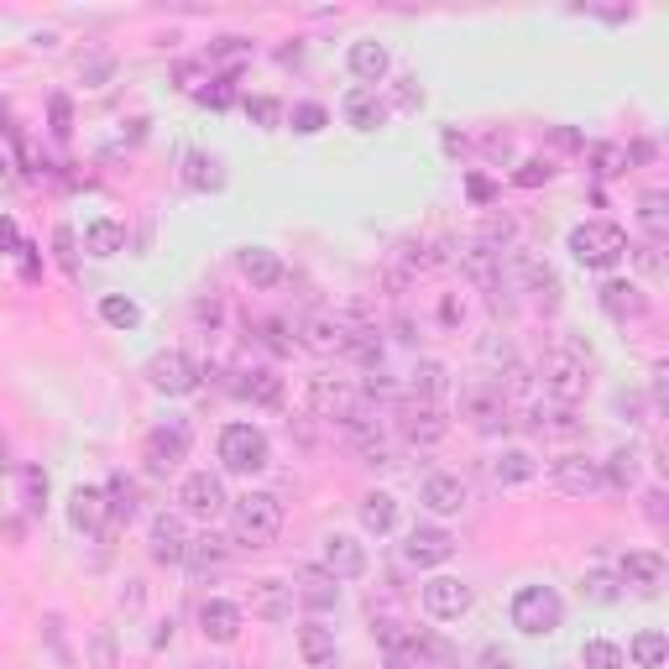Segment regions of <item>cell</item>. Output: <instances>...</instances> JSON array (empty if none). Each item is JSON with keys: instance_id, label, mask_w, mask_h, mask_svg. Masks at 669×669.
<instances>
[{"instance_id": "57", "label": "cell", "mask_w": 669, "mask_h": 669, "mask_svg": "<svg viewBox=\"0 0 669 669\" xmlns=\"http://www.w3.org/2000/svg\"><path fill=\"white\" fill-rule=\"evenodd\" d=\"M0 471H5V439H0Z\"/></svg>"}, {"instance_id": "42", "label": "cell", "mask_w": 669, "mask_h": 669, "mask_svg": "<svg viewBox=\"0 0 669 669\" xmlns=\"http://www.w3.org/2000/svg\"><path fill=\"white\" fill-rule=\"evenodd\" d=\"M283 120L298 131V137H314V131H325V120H330V110L319 105V99H298L293 110H283Z\"/></svg>"}, {"instance_id": "34", "label": "cell", "mask_w": 669, "mask_h": 669, "mask_svg": "<svg viewBox=\"0 0 669 669\" xmlns=\"http://www.w3.org/2000/svg\"><path fill=\"white\" fill-rule=\"evenodd\" d=\"M392 524H398V497L392 492H366L361 497V528L383 539V533H392Z\"/></svg>"}, {"instance_id": "45", "label": "cell", "mask_w": 669, "mask_h": 669, "mask_svg": "<svg viewBox=\"0 0 669 669\" xmlns=\"http://www.w3.org/2000/svg\"><path fill=\"white\" fill-rule=\"evenodd\" d=\"M246 116L257 120V126H267V131H278V126H283V105L272 95H251L246 99Z\"/></svg>"}, {"instance_id": "19", "label": "cell", "mask_w": 669, "mask_h": 669, "mask_svg": "<svg viewBox=\"0 0 669 669\" xmlns=\"http://www.w3.org/2000/svg\"><path fill=\"white\" fill-rule=\"evenodd\" d=\"M345 69H351V79H356L361 90H377L387 79V69H392V58H387L383 43L361 37V43H351V52H345Z\"/></svg>"}, {"instance_id": "2", "label": "cell", "mask_w": 669, "mask_h": 669, "mask_svg": "<svg viewBox=\"0 0 669 669\" xmlns=\"http://www.w3.org/2000/svg\"><path fill=\"white\" fill-rule=\"evenodd\" d=\"M591 351H580L575 340H560V345H550L544 351V361H539V387L550 392L554 403H565L575 408V398L591 387Z\"/></svg>"}, {"instance_id": "15", "label": "cell", "mask_w": 669, "mask_h": 669, "mask_svg": "<svg viewBox=\"0 0 669 669\" xmlns=\"http://www.w3.org/2000/svg\"><path fill=\"white\" fill-rule=\"evenodd\" d=\"M419 502L430 507L434 518H450V513H460V507L471 502V486L455 477V471H430L424 486H419Z\"/></svg>"}, {"instance_id": "23", "label": "cell", "mask_w": 669, "mask_h": 669, "mask_svg": "<svg viewBox=\"0 0 669 669\" xmlns=\"http://www.w3.org/2000/svg\"><path fill=\"white\" fill-rule=\"evenodd\" d=\"M199 633L210 638V644H236L240 638V607L225 597H210L199 607Z\"/></svg>"}, {"instance_id": "9", "label": "cell", "mask_w": 669, "mask_h": 669, "mask_svg": "<svg viewBox=\"0 0 669 669\" xmlns=\"http://www.w3.org/2000/svg\"><path fill=\"white\" fill-rule=\"evenodd\" d=\"M471 607H477V591L460 575H434V580H424V612L434 622H460Z\"/></svg>"}, {"instance_id": "36", "label": "cell", "mask_w": 669, "mask_h": 669, "mask_svg": "<svg viewBox=\"0 0 669 669\" xmlns=\"http://www.w3.org/2000/svg\"><path fill=\"white\" fill-rule=\"evenodd\" d=\"M513 267H518V283H524L539 304H554V298H560V283H554V272L544 262H533V257H524V251H518V257H513Z\"/></svg>"}, {"instance_id": "5", "label": "cell", "mask_w": 669, "mask_h": 669, "mask_svg": "<svg viewBox=\"0 0 669 669\" xmlns=\"http://www.w3.org/2000/svg\"><path fill=\"white\" fill-rule=\"evenodd\" d=\"M220 466L225 471H236V477H257V471H267L272 466V439H267V430H257V424H225L220 430Z\"/></svg>"}, {"instance_id": "44", "label": "cell", "mask_w": 669, "mask_h": 669, "mask_svg": "<svg viewBox=\"0 0 669 669\" xmlns=\"http://www.w3.org/2000/svg\"><path fill=\"white\" fill-rule=\"evenodd\" d=\"M105 507H110V518H131V513H137V486H131V481L126 477H116L110 481V486H105Z\"/></svg>"}, {"instance_id": "43", "label": "cell", "mask_w": 669, "mask_h": 669, "mask_svg": "<svg viewBox=\"0 0 669 669\" xmlns=\"http://www.w3.org/2000/svg\"><path fill=\"white\" fill-rule=\"evenodd\" d=\"M99 319L116 325V330H137V325H142V309H137L131 298H120V293H105V298H99Z\"/></svg>"}, {"instance_id": "28", "label": "cell", "mask_w": 669, "mask_h": 669, "mask_svg": "<svg viewBox=\"0 0 669 669\" xmlns=\"http://www.w3.org/2000/svg\"><path fill=\"white\" fill-rule=\"evenodd\" d=\"M460 267H466V278H471L481 293H502V257L486 251L481 240H471V246L460 251Z\"/></svg>"}, {"instance_id": "56", "label": "cell", "mask_w": 669, "mask_h": 669, "mask_svg": "<svg viewBox=\"0 0 669 669\" xmlns=\"http://www.w3.org/2000/svg\"><path fill=\"white\" fill-rule=\"evenodd\" d=\"M648 518L665 524V492H648Z\"/></svg>"}, {"instance_id": "41", "label": "cell", "mask_w": 669, "mask_h": 669, "mask_svg": "<svg viewBox=\"0 0 669 669\" xmlns=\"http://www.w3.org/2000/svg\"><path fill=\"white\" fill-rule=\"evenodd\" d=\"M580 665L586 669H627V654H622V644H612V638H586V644H580Z\"/></svg>"}, {"instance_id": "27", "label": "cell", "mask_w": 669, "mask_h": 669, "mask_svg": "<svg viewBox=\"0 0 669 669\" xmlns=\"http://www.w3.org/2000/svg\"><path fill=\"white\" fill-rule=\"evenodd\" d=\"M601 309L612 314V319H644L648 298H644V287H638V283L612 278V283H601Z\"/></svg>"}, {"instance_id": "50", "label": "cell", "mask_w": 669, "mask_h": 669, "mask_svg": "<svg viewBox=\"0 0 669 669\" xmlns=\"http://www.w3.org/2000/svg\"><path fill=\"white\" fill-rule=\"evenodd\" d=\"M477 665H481V669H513V654H507V648H497V644H486V648H481Z\"/></svg>"}, {"instance_id": "25", "label": "cell", "mask_w": 669, "mask_h": 669, "mask_svg": "<svg viewBox=\"0 0 669 669\" xmlns=\"http://www.w3.org/2000/svg\"><path fill=\"white\" fill-rule=\"evenodd\" d=\"M298 659L309 669H334V659H340V644H334V627H325V622L314 618L298 627Z\"/></svg>"}, {"instance_id": "20", "label": "cell", "mask_w": 669, "mask_h": 669, "mask_svg": "<svg viewBox=\"0 0 669 669\" xmlns=\"http://www.w3.org/2000/svg\"><path fill=\"white\" fill-rule=\"evenodd\" d=\"M69 524L73 533H105V524H110V507H105V486H79L69 497Z\"/></svg>"}, {"instance_id": "30", "label": "cell", "mask_w": 669, "mask_h": 669, "mask_svg": "<svg viewBox=\"0 0 669 669\" xmlns=\"http://www.w3.org/2000/svg\"><path fill=\"white\" fill-rule=\"evenodd\" d=\"M345 334H351V325L345 319H334V314H314L309 325H304V340H309V351H319V356H345Z\"/></svg>"}, {"instance_id": "32", "label": "cell", "mask_w": 669, "mask_h": 669, "mask_svg": "<svg viewBox=\"0 0 669 669\" xmlns=\"http://www.w3.org/2000/svg\"><path fill=\"white\" fill-rule=\"evenodd\" d=\"M193 575H220L225 565H231V544L225 539H215V533H199L189 544V560H184Z\"/></svg>"}, {"instance_id": "54", "label": "cell", "mask_w": 669, "mask_h": 669, "mask_svg": "<svg viewBox=\"0 0 669 669\" xmlns=\"http://www.w3.org/2000/svg\"><path fill=\"white\" fill-rule=\"evenodd\" d=\"M0 246H5V251H22V236H16L11 220H0Z\"/></svg>"}, {"instance_id": "46", "label": "cell", "mask_w": 669, "mask_h": 669, "mask_svg": "<svg viewBox=\"0 0 669 669\" xmlns=\"http://www.w3.org/2000/svg\"><path fill=\"white\" fill-rule=\"evenodd\" d=\"M550 173H554V167L544 163V157H528V163H518V173H513V184H518V189H539V184H544Z\"/></svg>"}, {"instance_id": "14", "label": "cell", "mask_w": 669, "mask_h": 669, "mask_svg": "<svg viewBox=\"0 0 669 669\" xmlns=\"http://www.w3.org/2000/svg\"><path fill=\"white\" fill-rule=\"evenodd\" d=\"M189 544H193V533H189V518H184V513H157V518H152V560H157V565H184V560H189Z\"/></svg>"}, {"instance_id": "33", "label": "cell", "mask_w": 669, "mask_h": 669, "mask_svg": "<svg viewBox=\"0 0 669 669\" xmlns=\"http://www.w3.org/2000/svg\"><path fill=\"white\" fill-rule=\"evenodd\" d=\"M84 251L90 257H116V251H126V225L110 215H99L84 225Z\"/></svg>"}, {"instance_id": "24", "label": "cell", "mask_w": 669, "mask_h": 669, "mask_svg": "<svg viewBox=\"0 0 669 669\" xmlns=\"http://www.w3.org/2000/svg\"><path fill=\"white\" fill-rule=\"evenodd\" d=\"M236 267H240V278H246L251 287H278L287 278L283 257H278V251H267V246H240Z\"/></svg>"}, {"instance_id": "47", "label": "cell", "mask_w": 669, "mask_h": 669, "mask_svg": "<svg viewBox=\"0 0 669 669\" xmlns=\"http://www.w3.org/2000/svg\"><path fill=\"white\" fill-rule=\"evenodd\" d=\"M262 345L272 351V356L293 351V340H287V325H283V319H267V325H262Z\"/></svg>"}, {"instance_id": "1", "label": "cell", "mask_w": 669, "mask_h": 669, "mask_svg": "<svg viewBox=\"0 0 669 669\" xmlns=\"http://www.w3.org/2000/svg\"><path fill=\"white\" fill-rule=\"evenodd\" d=\"M225 513H231V544H240V550H267L283 533V502L272 492H246Z\"/></svg>"}, {"instance_id": "49", "label": "cell", "mask_w": 669, "mask_h": 669, "mask_svg": "<svg viewBox=\"0 0 669 669\" xmlns=\"http://www.w3.org/2000/svg\"><path fill=\"white\" fill-rule=\"evenodd\" d=\"M246 52H251L246 37H220L215 48H210V58H246Z\"/></svg>"}, {"instance_id": "6", "label": "cell", "mask_w": 669, "mask_h": 669, "mask_svg": "<svg viewBox=\"0 0 669 669\" xmlns=\"http://www.w3.org/2000/svg\"><path fill=\"white\" fill-rule=\"evenodd\" d=\"M189 450H193L189 419H167V424H157V430L146 434V445H142L146 471H152V477H173V471L189 460Z\"/></svg>"}, {"instance_id": "29", "label": "cell", "mask_w": 669, "mask_h": 669, "mask_svg": "<svg viewBox=\"0 0 669 669\" xmlns=\"http://www.w3.org/2000/svg\"><path fill=\"white\" fill-rule=\"evenodd\" d=\"M236 392L246 398V403H257V408H278L283 403V377H278L272 366H251V372H240Z\"/></svg>"}, {"instance_id": "7", "label": "cell", "mask_w": 669, "mask_h": 669, "mask_svg": "<svg viewBox=\"0 0 669 669\" xmlns=\"http://www.w3.org/2000/svg\"><path fill=\"white\" fill-rule=\"evenodd\" d=\"M231 507V497H225V481L215 477V471H189V477L178 481V513L184 518H220Z\"/></svg>"}, {"instance_id": "39", "label": "cell", "mask_w": 669, "mask_h": 669, "mask_svg": "<svg viewBox=\"0 0 669 669\" xmlns=\"http://www.w3.org/2000/svg\"><path fill=\"white\" fill-rule=\"evenodd\" d=\"M580 597L597 601V607H612V601H622L627 591H622L618 571H586V575H580Z\"/></svg>"}, {"instance_id": "12", "label": "cell", "mask_w": 669, "mask_h": 669, "mask_svg": "<svg viewBox=\"0 0 669 669\" xmlns=\"http://www.w3.org/2000/svg\"><path fill=\"white\" fill-rule=\"evenodd\" d=\"M408 565H419V571H434V565H445L455 554V533L450 528H439V524H413L408 528Z\"/></svg>"}, {"instance_id": "8", "label": "cell", "mask_w": 669, "mask_h": 669, "mask_svg": "<svg viewBox=\"0 0 669 669\" xmlns=\"http://www.w3.org/2000/svg\"><path fill=\"white\" fill-rule=\"evenodd\" d=\"M550 481L554 492H565V497H597L601 492V466L591 460V455L580 450H565L550 460Z\"/></svg>"}, {"instance_id": "53", "label": "cell", "mask_w": 669, "mask_h": 669, "mask_svg": "<svg viewBox=\"0 0 669 669\" xmlns=\"http://www.w3.org/2000/svg\"><path fill=\"white\" fill-rule=\"evenodd\" d=\"M597 163H601V173H607V178H612V173H622V152H618V146H601V152H597Z\"/></svg>"}, {"instance_id": "11", "label": "cell", "mask_w": 669, "mask_h": 669, "mask_svg": "<svg viewBox=\"0 0 669 669\" xmlns=\"http://www.w3.org/2000/svg\"><path fill=\"white\" fill-rule=\"evenodd\" d=\"M146 383L157 387V392H167V398H184V392L199 387V366L184 351H157V356L146 361Z\"/></svg>"}, {"instance_id": "37", "label": "cell", "mask_w": 669, "mask_h": 669, "mask_svg": "<svg viewBox=\"0 0 669 669\" xmlns=\"http://www.w3.org/2000/svg\"><path fill=\"white\" fill-rule=\"evenodd\" d=\"M601 466V486L607 492H633L638 486V455L633 450H612L607 460H597Z\"/></svg>"}, {"instance_id": "16", "label": "cell", "mask_w": 669, "mask_h": 669, "mask_svg": "<svg viewBox=\"0 0 669 669\" xmlns=\"http://www.w3.org/2000/svg\"><path fill=\"white\" fill-rule=\"evenodd\" d=\"M325 571L334 580H361L366 575V544L356 533H325Z\"/></svg>"}, {"instance_id": "22", "label": "cell", "mask_w": 669, "mask_h": 669, "mask_svg": "<svg viewBox=\"0 0 669 669\" xmlns=\"http://www.w3.org/2000/svg\"><path fill=\"white\" fill-rule=\"evenodd\" d=\"M392 424L403 430L408 445H439V439H445V419H439V408H430V403H408L403 413H392Z\"/></svg>"}, {"instance_id": "13", "label": "cell", "mask_w": 669, "mask_h": 669, "mask_svg": "<svg viewBox=\"0 0 669 669\" xmlns=\"http://www.w3.org/2000/svg\"><path fill=\"white\" fill-rule=\"evenodd\" d=\"M665 575H669V565L659 550H627V560L618 565L622 591H638V597H659Z\"/></svg>"}, {"instance_id": "17", "label": "cell", "mask_w": 669, "mask_h": 669, "mask_svg": "<svg viewBox=\"0 0 669 669\" xmlns=\"http://www.w3.org/2000/svg\"><path fill=\"white\" fill-rule=\"evenodd\" d=\"M293 597L304 601L309 612H340V580H334L325 565H304V575H298V586H293Z\"/></svg>"}, {"instance_id": "4", "label": "cell", "mask_w": 669, "mask_h": 669, "mask_svg": "<svg viewBox=\"0 0 669 669\" xmlns=\"http://www.w3.org/2000/svg\"><path fill=\"white\" fill-rule=\"evenodd\" d=\"M571 257L580 267H591V272H607V267H618L627 257V231L612 225V220H586V225L571 231Z\"/></svg>"}, {"instance_id": "21", "label": "cell", "mask_w": 669, "mask_h": 669, "mask_svg": "<svg viewBox=\"0 0 669 669\" xmlns=\"http://www.w3.org/2000/svg\"><path fill=\"white\" fill-rule=\"evenodd\" d=\"M309 398H314V413H319V419H334V424H345L361 403V392H351V387L334 383V377H314Z\"/></svg>"}, {"instance_id": "18", "label": "cell", "mask_w": 669, "mask_h": 669, "mask_svg": "<svg viewBox=\"0 0 669 669\" xmlns=\"http://www.w3.org/2000/svg\"><path fill=\"white\" fill-rule=\"evenodd\" d=\"M293 586L278 580V575H262V580H251V618L262 622H287L293 618Z\"/></svg>"}, {"instance_id": "31", "label": "cell", "mask_w": 669, "mask_h": 669, "mask_svg": "<svg viewBox=\"0 0 669 669\" xmlns=\"http://www.w3.org/2000/svg\"><path fill=\"white\" fill-rule=\"evenodd\" d=\"M627 665L633 669H665V659H669V638L659 633V627H644V633H633L627 638Z\"/></svg>"}, {"instance_id": "51", "label": "cell", "mask_w": 669, "mask_h": 669, "mask_svg": "<svg viewBox=\"0 0 669 669\" xmlns=\"http://www.w3.org/2000/svg\"><path fill=\"white\" fill-rule=\"evenodd\" d=\"M638 267H644L648 278H659V272H665V262H659V246H638Z\"/></svg>"}, {"instance_id": "3", "label": "cell", "mask_w": 669, "mask_h": 669, "mask_svg": "<svg viewBox=\"0 0 669 669\" xmlns=\"http://www.w3.org/2000/svg\"><path fill=\"white\" fill-rule=\"evenodd\" d=\"M507 618H513V627H518L524 638H550V633H560V627H565V601H560V591H554V586H544V580H528V586H518V591H513Z\"/></svg>"}, {"instance_id": "26", "label": "cell", "mask_w": 669, "mask_h": 669, "mask_svg": "<svg viewBox=\"0 0 669 669\" xmlns=\"http://www.w3.org/2000/svg\"><path fill=\"white\" fill-rule=\"evenodd\" d=\"M533 477H539V460H533L524 445H513V450H497V455H492V481H497L502 492H513V486H528Z\"/></svg>"}, {"instance_id": "38", "label": "cell", "mask_w": 669, "mask_h": 669, "mask_svg": "<svg viewBox=\"0 0 669 669\" xmlns=\"http://www.w3.org/2000/svg\"><path fill=\"white\" fill-rule=\"evenodd\" d=\"M638 225H644L648 246H665L669 240V210H665V193L648 189L644 199H638Z\"/></svg>"}, {"instance_id": "40", "label": "cell", "mask_w": 669, "mask_h": 669, "mask_svg": "<svg viewBox=\"0 0 669 669\" xmlns=\"http://www.w3.org/2000/svg\"><path fill=\"white\" fill-rule=\"evenodd\" d=\"M445 377H450V372H445L439 361H419V366H413V398L434 408L445 398Z\"/></svg>"}, {"instance_id": "10", "label": "cell", "mask_w": 669, "mask_h": 669, "mask_svg": "<svg viewBox=\"0 0 669 669\" xmlns=\"http://www.w3.org/2000/svg\"><path fill=\"white\" fill-rule=\"evenodd\" d=\"M507 398L497 392V383H471L460 392V419L471 430H507Z\"/></svg>"}, {"instance_id": "58", "label": "cell", "mask_w": 669, "mask_h": 669, "mask_svg": "<svg viewBox=\"0 0 669 669\" xmlns=\"http://www.w3.org/2000/svg\"><path fill=\"white\" fill-rule=\"evenodd\" d=\"M193 669H220V665H193Z\"/></svg>"}, {"instance_id": "48", "label": "cell", "mask_w": 669, "mask_h": 669, "mask_svg": "<svg viewBox=\"0 0 669 669\" xmlns=\"http://www.w3.org/2000/svg\"><path fill=\"white\" fill-rule=\"evenodd\" d=\"M43 497H48V477L32 466V471H26V507L37 513V507H43Z\"/></svg>"}, {"instance_id": "52", "label": "cell", "mask_w": 669, "mask_h": 669, "mask_svg": "<svg viewBox=\"0 0 669 669\" xmlns=\"http://www.w3.org/2000/svg\"><path fill=\"white\" fill-rule=\"evenodd\" d=\"M84 79H90V90H99V84L110 79V58H95V63H84Z\"/></svg>"}, {"instance_id": "35", "label": "cell", "mask_w": 669, "mask_h": 669, "mask_svg": "<svg viewBox=\"0 0 669 669\" xmlns=\"http://www.w3.org/2000/svg\"><path fill=\"white\" fill-rule=\"evenodd\" d=\"M340 110H345V120H351V126H356V131H377V126H383V99H377V90H345V105H340Z\"/></svg>"}, {"instance_id": "55", "label": "cell", "mask_w": 669, "mask_h": 669, "mask_svg": "<svg viewBox=\"0 0 669 669\" xmlns=\"http://www.w3.org/2000/svg\"><path fill=\"white\" fill-rule=\"evenodd\" d=\"M199 99H210V105H231V79H225V84H215V90H204Z\"/></svg>"}]
</instances>
